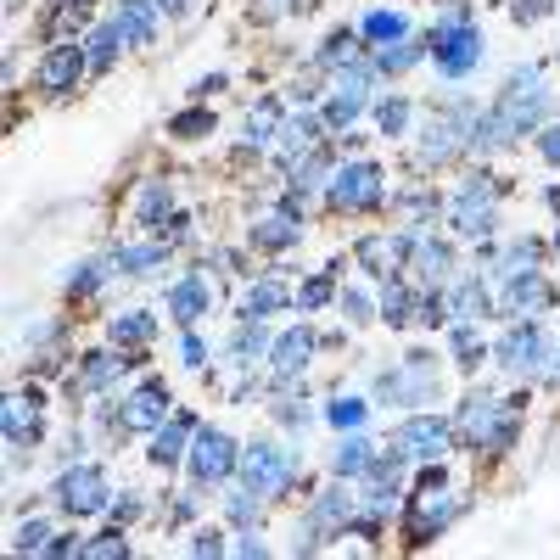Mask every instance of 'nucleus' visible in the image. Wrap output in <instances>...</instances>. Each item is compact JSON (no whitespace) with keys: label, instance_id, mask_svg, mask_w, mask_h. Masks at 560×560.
<instances>
[{"label":"nucleus","instance_id":"nucleus-46","mask_svg":"<svg viewBox=\"0 0 560 560\" xmlns=\"http://www.w3.org/2000/svg\"><path fill=\"white\" fill-rule=\"evenodd\" d=\"M45 544H51V527H45V521H23V527H17V555H40Z\"/></svg>","mask_w":560,"mask_h":560},{"label":"nucleus","instance_id":"nucleus-26","mask_svg":"<svg viewBox=\"0 0 560 560\" xmlns=\"http://www.w3.org/2000/svg\"><path fill=\"white\" fill-rule=\"evenodd\" d=\"M331 465H336V476H364V471H370V465H376V443L353 432L348 443L336 448V460H331Z\"/></svg>","mask_w":560,"mask_h":560},{"label":"nucleus","instance_id":"nucleus-13","mask_svg":"<svg viewBox=\"0 0 560 560\" xmlns=\"http://www.w3.org/2000/svg\"><path fill=\"white\" fill-rule=\"evenodd\" d=\"M118 420H124L129 432H157V426L168 420V387L163 381H146V387L118 409Z\"/></svg>","mask_w":560,"mask_h":560},{"label":"nucleus","instance_id":"nucleus-57","mask_svg":"<svg viewBox=\"0 0 560 560\" xmlns=\"http://www.w3.org/2000/svg\"><path fill=\"white\" fill-rule=\"evenodd\" d=\"M45 555H79V544H73V538H51V544H45Z\"/></svg>","mask_w":560,"mask_h":560},{"label":"nucleus","instance_id":"nucleus-22","mask_svg":"<svg viewBox=\"0 0 560 560\" xmlns=\"http://www.w3.org/2000/svg\"><path fill=\"white\" fill-rule=\"evenodd\" d=\"M353 521V493H342V488H331V493H320V499H314V510H308V532H314V538H320V532H342Z\"/></svg>","mask_w":560,"mask_h":560},{"label":"nucleus","instance_id":"nucleus-47","mask_svg":"<svg viewBox=\"0 0 560 560\" xmlns=\"http://www.w3.org/2000/svg\"><path fill=\"white\" fill-rule=\"evenodd\" d=\"M168 129H174L180 140H202V135L213 129V112H180V118H174Z\"/></svg>","mask_w":560,"mask_h":560},{"label":"nucleus","instance_id":"nucleus-33","mask_svg":"<svg viewBox=\"0 0 560 560\" xmlns=\"http://www.w3.org/2000/svg\"><path fill=\"white\" fill-rule=\"evenodd\" d=\"M124 364H129V359H112V353H90V359H84V387H90V392H107L112 381L124 376Z\"/></svg>","mask_w":560,"mask_h":560},{"label":"nucleus","instance_id":"nucleus-9","mask_svg":"<svg viewBox=\"0 0 560 560\" xmlns=\"http://www.w3.org/2000/svg\"><path fill=\"white\" fill-rule=\"evenodd\" d=\"M56 504H62L68 516H101V510H107V476H101L96 465H73V471H62Z\"/></svg>","mask_w":560,"mask_h":560},{"label":"nucleus","instance_id":"nucleus-32","mask_svg":"<svg viewBox=\"0 0 560 560\" xmlns=\"http://www.w3.org/2000/svg\"><path fill=\"white\" fill-rule=\"evenodd\" d=\"M112 264L129 269V275H152V269L163 264V247H157V241H135V247H118V252H112Z\"/></svg>","mask_w":560,"mask_h":560},{"label":"nucleus","instance_id":"nucleus-4","mask_svg":"<svg viewBox=\"0 0 560 560\" xmlns=\"http://www.w3.org/2000/svg\"><path fill=\"white\" fill-rule=\"evenodd\" d=\"M426 51H432V62L448 73V79H465V73L482 62V34H476L471 23H460V17H454V23H443V28H432V34H426Z\"/></svg>","mask_w":560,"mask_h":560},{"label":"nucleus","instance_id":"nucleus-40","mask_svg":"<svg viewBox=\"0 0 560 560\" xmlns=\"http://www.w3.org/2000/svg\"><path fill=\"white\" fill-rule=\"evenodd\" d=\"M454 516H460V499H443V504H432V510H420V516H415V538H437Z\"/></svg>","mask_w":560,"mask_h":560},{"label":"nucleus","instance_id":"nucleus-3","mask_svg":"<svg viewBox=\"0 0 560 560\" xmlns=\"http://www.w3.org/2000/svg\"><path fill=\"white\" fill-rule=\"evenodd\" d=\"M236 465H241V443L230 432L202 426V432L191 437V482H196V488H219Z\"/></svg>","mask_w":560,"mask_h":560},{"label":"nucleus","instance_id":"nucleus-53","mask_svg":"<svg viewBox=\"0 0 560 560\" xmlns=\"http://www.w3.org/2000/svg\"><path fill=\"white\" fill-rule=\"evenodd\" d=\"M185 364H191V370H202V364H208V342H202L196 331H185Z\"/></svg>","mask_w":560,"mask_h":560},{"label":"nucleus","instance_id":"nucleus-24","mask_svg":"<svg viewBox=\"0 0 560 560\" xmlns=\"http://www.w3.org/2000/svg\"><path fill=\"white\" fill-rule=\"evenodd\" d=\"M292 241H297V213H269V219L252 224V247L280 252V247H292Z\"/></svg>","mask_w":560,"mask_h":560},{"label":"nucleus","instance_id":"nucleus-12","mask_svg":"<svg viewBox=\"0 0 560 560\" xmlns=\"http://www.w3.org/2000/svg\"><path fill=\"white\" fill-rule=\"evenodd\" d=\"M90 68V56L79 51V40H62L51 45V56H45V68H40V90L45 96H62V90H73V79Z\"/></svg>","mask_w":560,"mask_h":560},{"label":"nucleus","instance_id":"nucleus-41","mask_svg":"<svg viewBox=\"0 0 560 560\" xmlns=\"http://www.w3.org/2000/svg\"><path fill=\"white\" fill-rule=\"evenodd\" d=\"M409 101L404 96H387V101H376V129L381 135H404V124H409Z\"/></svg>","mask_w":560,"mask_h":560},{"label":"nucleus","instance_id":"nucleus-30","mask_svg":"<svg viewBox=\"0 0 560 560\" xmlns=\"http://www.w3.org/2000/svg\"><path fill=\"white\" fill-rule=\"evenodd\" d=\"M269 135H280V96H264L258 107H252V118H247V146H264Z\"/></svg>","mask_w":560,"mask_h":560},{"label":"nucleus","instance_id":"nucleus-1","mask_svg":"<svg viewBox=\"0 0 560 560\" xmlns=\"http://www.w3.org/2000/svg\"><path fill=\"white\" fill-rule=\"evenodd\" d=\"M454 432H460L471 448H493V454H504V448L516 443V432H521V409L499 404V398H488V392H471V398L460 404Z\"/></svg>","mask_w":560,"mask_h":560},{"label":"nucleus","instance_id":"nucleus-7","mask_svg":"<svg viewBox=\"0 0 560 560\" xmlns=\"http://www.w3.org/2000/svg\"><path fill=\"white\" fill-rule=\"evenodd\" d=\"M387 174H381V163H348L336 168V180L325 185V202L331 208H376L381 196H387Z\"/></svg>","mask_w":560,"mask_h":560},{"label":"nucleus","instance_id":"nucleus-42","mask_svg":"<svg viewBox=\"0 0 560 560\" xmlns=\"http://www.w3.org/2000/svg\"><path fill=\"white\" fill-rule=\"evenodd\" d=\"M331 292H336V264H325L320 275L297 292V303H303V308H325V303H331Z\"/></svg>","mask_w":560,"mask_h":560},{"label":"nucleus","instance_id":"nucleus-54","mask_svg":"<svg viewBox=\"0 0 560 560\" xmlns=\"http://www.w3.org/2000/svg\"><path fill=\"white\" fill-rule=\"evenodd\" d=\"M538 152H544L549 163H560V124H549L544 135H538Z\"/></svg>","mask_w":560,"mask_h":560},{"label":"nucleus","instance_id":"nucleus-56","mask_svg":"<svg viewBox=\"0 0 560 560\" xmlns=\"http://www.w3.org/2000/svg\"><path fill=\"white\" fill-rule=\"evenodd\" d=\"M275 420H286V426H303L308 409H303V404H275Z\"/></svg>","mask_w":560,"mask_h":560},{"label":"nucleus","instance_id":"nucleus-58","mask_svg":"<svg viewBox=\"0 0 560 560\" xmlns=\"http://www.w3.org/2000/svg\"><path fill=\"white\" fill-rule=\"evenodd\" d=\"M286 6H292V0H258V17H280Z\"/></svg>","mask_w":560,"mask_h":560},{"label":"nucleus","instance_id":"nucleus-48","mask_svg":"<svg viewBox=\"0 0 560 560\" xmlns=\"http://www.w3.org/2000/svg\"><path fill=\"white\" fill-rule=\"evenodd\" d=\"M320 62H325V68H348V62H353V34H331L325 51H320Z\"/></svg>","mask_w":560,"mask_h":560},{"label":"nucleus","instance_id":"nucleus-34","mask_svg":"<svg viewBox=\"0 0 560 560\" xmlns=\"http://www.w3.org/2000/svg\"><path fill=\"white\" fill-rule=\"evenodd\" d=\"M314 152V118H292V124H280V157L292 163V157Z\"/></svg>","mask_w":560,"mask_h":560},{"label":"nucleus","instance_id":"nucleus-17","mask_svg":"<svg viewBox=\"0 0 560 560\" xmlns=\"http://www.w3.org/2000/svg\"><path fill=\"white\" fill-rule=\"evenodd\" d=\"M308 359H314V331H308V325H292V331L275 336V348H269V364H275V376H297Z\"/></svg>","mask_w":560,"mask_h":560},{"label":"nucleus","instance_id":"nucleus-37","mask_svg":"<svg viewBox=\"0 0 560 560\" xmlns=\"http://www.w3.org/2000/svg\"><path fill=\"white\" fill-rule=\"evenodd\" d=\"M420 51H426V45H376V56H370V62H376L381 73H404V68H415L420 62Z\"/></svg>","mask_w":560,"mask_h":560},{"label":"nucleus","instance_id":"nucleus-43","mask_svg":"<svg viewBox=\"0 0 560 560\" xmlns=\"http://www.w3.org/2000/svg\"><path fill=\"white\" fill-rule=\"evenodd\" d=\"M325 163H331V152H325V146H314V152H303L297 163H286V168H292V185H314L325 174Z\"/></svg>","mask_w":560,"mask_h":560},{"label":"nucleus","instance_id":"nucleus-15","mask_svg":"<svg viewBox=\"0 0 560 560\" xmlns=\"http://www.w3.org/2000/svg\"><path fill=\"white\" fill-rule=\"evenodd\" d=\"M112 28L124 34V45H152L157 40V0H118Z\"/></svg>","mask_w":560,"mask_h":560},{"label":"nucleus","instance_id":"nucleus-55","mask_svg":"<svg viewBox=\"0 0 560 560\" xmlns=\"http://www.w3.org/2000/svg\"><path fill=\"white\" fill-rule=\"evenodd\" d=\"M191 549H196V555H219V532H196V538H191Z\"/></svg>","mask_w":560,"mask_h":560},{"label":"nucleus","instance_id":"nucleus-23","mask_svg":"<svg viewBox=\"0 0 560 560\" xmlns=\"http://www.w3.org/2000/svg\"><path fill=\"white\" fill-rule=\"evenodd\" d=\"M286 303H292V280L269 275V280H258V286H247L241 314H247V320H264V314H275V308H286Z\"/></svg>","mask_w":560,"mask_h":560},{"label":"nucleus","instance_id":"nucleus-27","mask_svg":"<svg viewBox=\"0 0 560 560\" xmlns=\"http://www.w3.org/2000/svg\"><path fill=\"white\" fill-rule=\"evenodd\" d=\"M415 303L420 297H409L404 286H398V275L381 280V314H387V325H415Z\"/></svg>","mask_w":560,"mask_h":560},{"label":"nucleus","instance_id":"nucleus-39","mask_svg":"<svg viewBox=\"0 0 560 560\" xmlns=\"http://www.w3.org/2000/svg\"><path fill=\"white\" fill-rule=\"evenodd\" d=\"M325 420H331L336 432H359L364 420H370V404H364V398H336V404L325 409Z\"/></svg>","mask_w":560,"mask_h":560},{"label":"nucleus","instance_id":"nucleus-45","mask_svg":"<svg viewBox=\"0 0 560 560\" xmlns=\"http://www.w3.org/2000/svg\"><path fill=\"white\" fill-rule=\"evenodd\" d=\"M532 264H538V241H527V236H521L516 247L504 252V275H527Z\"/></svg>","mask_w":560,"mask_h":560},{"label":"nucleus","instance_id":"nucleus-25","mask_svg":"<svg viewBox=\"0 0 560 560\" xmlns=\"http://www.w3.org/2000/svg\"><path fill=\"white\" fill-rule=\"evenodd\" d=\"M152 336H157V314H146V308H129V314L112 320V342H118V348H140V342H152Z\"/></svg>","mask_w":560,"mask_h":560},{"label":"nucleus","instance_id":"nucleus-44","mask_svg":"<svg viewBox=\"0 0 560 560\" xmlns=\"http://www.w3.org/2000/svg\"><path fill=\"white\" fill-rule=\"evenodd\" d=\"M79 555H90V560H118V555H129V538H124L118 527H112V532H101L96 544H84Z\"/></svg>","mask_w":560,"mask_h":560},{"label":"nucleus","instance_id":"nucleus-31","mask_svg":"<svg viewBox=\"0 0 560 560\" xmlns=\"http://www.w3.org/2000/svg\"><path fill=\"white\" fill-rule=\"evenodd\" d=\"M359 34H364V40H376V45H392V40H404V34H409V17L404 12H370L359 23Z\"/></svg>","mask_w":560,"mask_h":560},{"label":"nucleus","instance_id":"nucleus-38","mask_svg":"<svg viewBox=\"0 0 560 560\" xmlns=\"http://www.w3.org/2000/svg\"><path fill=\"white\" fill-rule=\"evenodd\" d=\"M258 353H264V325H258V320H247L236 336H230V359H236L241 370H247V364L258 359Z\"/></svg>","mask_w":560,"mask_h":560},{"label":"nucleus","instance_id":"nucleus-14","mask_svg":"<svg viewBox=\"0 0 560 560\" xmlns=\"http://www.w3.org/2000/svg\"><path fill=\"white\" fill-rule=\"evenodd\" d=\"M555 303V292H549V280L538 275V269H527V275H504V314H538V308Z\"/></svg>","mask_w":560,"mask_h":560},{"label":"nucleus","instance_id":"nucleus-29","mask_svg":"<svg viewBox=\"0 0 560 560\" xmlns=\"http://www.w3.org/2000/svg\"><path fill=\"white\" fill-rule=\"evenodd\" d=\"M135 213H140V224H152V230L174 219V213H168V185H163V180H146V185H140Z\"/></svg>","mask_w":560,"mask_h":560},{"label":"nucleus","instance_id":"nucleus-36","mask_svg":"<svg viewBox=\"0 0 560 560\" xmlns=\"http://www.w3.org/2000/svg\"><path fill=\"white\" fill-rule=\"evenodd\" d=\"M112 269H118V264H112V258H90V264H79V269H73V275H68V297L96 292V286L112 275Z\"/></svg>","mask_w":560,"mask_h":560},{"label":"nucleus","instance_id":"nucleus-8","mask_svg":"<svg viewBox=\"0 0 560 560\" xmlns=\"http://www.w3.org/2000/svg\"><path fill=\"white\" fill-rule=\"evenodd\" d=\"M448 443H454V426L443 415H409L392 437V448L404 454V460H443Z\"/></svg>","mask_w":560,"mask_h":560},{"label":"nucleus","instance_id":"nucleus-19","mask_svg":"<svg viewBox=\"0 0 560 560\" xmlns=\"http://www.w3.org/2000/svg\"><path fill=\"white\" fill-rule=\"evenodd\" d=\"M191 426H196L191 415H174V420H163V426H157V432H152V448H146V454H152V465H174V460H180L185 448H191V437H196Z\"/></svg>","mask_w":560,"mask_h":560},{"label":"nucleus","instance_id":"nucleus-35","mask_svg":"<svg viewBox=\"0 0 560 560\" xmlns=\"http://www.w3.org/2000/svg\"><path fill=\"white\" fill-rule=\"evenodd\" d=\"M118 45H124V34H118L112 23H101L96 34H90V51H84L90 56V73H107V62L118 56Z\"/></svg>","mask_w":560,"mask_h":560},{"label":"nucleus","instance_id":"nucleus-5","mask_svg":"<svg viewBox=\"0 0 560 560\" xmlns=\"http://www.w3.org/2000/svg\"><path fill=\"white\" fill-rule=\"evenodd\" d=\"M376 398H387V404H426V398H437V364H432V353H404L398 370L376 376Z\"/></svg>","mask_w":560,"mask_h":560},{"label":"nucleus","instance_id":"nucleus-51","mask_svg":"<svg viewBox=\"0 0 560 560\" xmlns=\"http://www.w3.org/2000/svg\"><path fill=\"white\" fill-rule=\"evenodd\" d=\"M258 504H264V499H258V493H247V488H241L236 499H230V521H241V527H252V521H258Z\"/></svg>","mask_w":560,"mask_h":560},{"label":"nucleus","instance_id":"nucleus-10","mask_svg":"<svg viewBox=\"0 0 560 560\" xmlns=\"http://www.w3.org/2000/svg\"><path fill=\"white\" fill-rule=\"evenodd\" d=\"M454 230L460 236H488L493 224H499V213H493V185H488V174H471V180L460 185V196H454Z\"/></svg>","mask_w":560,"mask_h":560},{"label":"nucleus","instance_id":"nucleus-18","mask_svg":"<svg viewBox=\"0 0 560 560\" xmlns=\"http://www.w3.org/2000/svg\"><path fill=\"white\" fill-rule=\"evenodd\" d=\"M168 314L180 325H196L202 314H208V280L202 275H185V280H174L168 286Z\"/></svg>","mask_w":560,"mask_h":560},{"label":"nucleus","instance_id":"nucleus-16","mask_svg":"<svg viewBox=\"0 0 560 560\" xmlns=\"http://www.w3.org/2000/svg\"><path fill=\"white\" fill-rule=\"evenodd\" d=\"M34 437H40V398L34 392H12L6 398V443L28 448Z\"/></svg>","mask_w":560,"mask_h":560},{"label":"nucleus","instance_id":"nucleus-21","mask_svg":"<svg viewBox=\"0 0 560 560\" xmlns=\"http://www.w3.org/2000/svg\"><path fill=\"white\" fill-rule=\"evenodd\" d=\"M448 264H454V252L443 247V241H426V236H409V269H415L426 286H437V280L448 275Z\"/></svg>","mask_w":560,"mask_h":560},{"label":"nucleus","instance_id":"nucleus-2","mask_svg":"<svg viewBox=\"0 0 560 560\" xmlns=\"http://www.w3.org/2000/svg\"><path fill=\"white\" fill-rule=\"evenodd\" d=\"M241 488L258 493V499H280L297 476V454L292 448H269V443H247L241 448Z\"/></svg>","mask_w":560,"mask_h":560},{"label":"nucleus","instance_id":"nucleus-49","mask_svg":"<svg viewBox=\"0 0 560 560\" xmlns=\"http://www.w3.org/2000/svg\"><path fill=\"white\" fill-rule=\"evenodd\" d=\"M342 314H348V325H370L376 320V303L364 292H342Z\"/></svg>","mask_w":560,"mask_h":560},{"label":"nucleus","instance_id":"nucleus-50","mask_svg":"<svg viewBox=\"0 0 560 560\" xmlns=\"http://www.w3.org/2000/svg\"><path fill=\"white\" fill-rule=\"evenodd\" d=\"M454 359H460L465 370H471V364H482V342H476L465 325H454Z\"/></svg>","mask_w":560,"mask_h":560},{"label":"nucleus","instance_id":"nucleus-20","mask_svg":"<svg viewBox=\"0 0 560 560\" xmlns=\"http://www.w3.org/2000/svg\"><path fill=\"white\" fill-rule=\"evenodd\" d=\"M398 258H409V236H392V241L370 236V241H359V264H364V275H370V280H387L392 269H398Z\"/></svg>","mask_w":560,"mask_h":560},{"label":"nucleus","instance_id":"nucleus-28","mask_svg":"<svg viewBox=\"0 0 560 560\" xmlns=\"http://www.w3.org/2000/svg\"><path fill=\"white\" fill-rule=\"evenodd\" d=\"M488 308H493V297L482 280H460L454 297H448V314H460V320H476V314H488Z\"/></svg>","mask_w":560,"mask_h":560},{"label":"nucleus","instance_id":"nucleus-59","mask_svg":"<svg viewBox=\"0 0 560 560\" xmlns=\"http://www.w3.org/2000/svg\"><path fill=\"white\" fill-rule=\"evenodd\" d=\"M555 252H560V236H555Z\"/></svg>","mask_w":560,"mask_h":560},{"label":"nucleus","instance_id":"nucleus-52","mask_svg":"<svg viewBox=\"0 0 560 560\" xmlns=\"http://www.w3.org/2000/svg\"><path fill=\"white\" fill-rule=\"evenodd\" d=\"M549 12H555V0H516V23H521V28L544 23Z\"/></svg>","mask_w":560,"mask_h":560},{"label":"nucleus","instance_id":"nucleus-11","mask_svg":"<svg viewBox=\"0 0 560 560\" xmlns=\"http://www.w3.org/2000/svg\"><path fill=\"white\" fill-rule=\"evenodd\" d=\"M370 73H376V62H348V68L336 73V96L325 101V124L331 129H348L353 118H359L364 90H370Z\"/></svg>","mask_w":560,"mask_h":560},{"label":"nucleus","instance_id":"nucleus-6","mask_svg":"<svg viewBox=\"0 0 560 560\" xmlns=\"http://www.w3.org/2000/svg\"><path fill=\"white\" fill-rule=\"evenodd\" d=\"M549 359H555V336L544 331V325H516V331L499 342V364L510 370V376H544Z\"/></svg>","mask_w":560,"mask_h":560}]
</instances>
